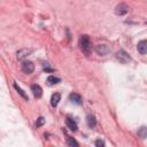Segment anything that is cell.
Instances as JSON below:
<instances>
[{
	"label": "cell",
	"mask_w": 147,
	"mask_h": 147,
	"mask_svg": "<svg viewBox=\"0 0 147 147\" xmlns=\"http://www.w3.org/2000/svg\"><path fill=\"white\" fill-rule=\"evenodd\" d=\"M65 123H67V126L71 130V131H77L78 130V126H77V123L72 119V118H70V117H68L67 118V121H65Z\"/></svg>",
	"instance_id": "obj_10"
},
{
	"label": "cell",
	"mask_w": 147,
	"mask_h": 147,
	"mask_svg": "<svg viewBox=\"0 0 147 147\" xmlns=\"http://www.w3.org/2000/svg\"><path fill=\"white\" fill-rule=\"evenodd\" d=\"M127 11H129V6L126 3H123L122 2V3H119V5H117L115 7V14L116 15L122 16V15H125Z\"/></svg>",
	"instance_id": "obj_5"
},
{
	"label": "cell",
	"mask_w": 147,
	"mask_h": 147,
	"mask_svg": "<svg viewBox=\"0 0 147 147\" xmlns=\"http://www.w3.org/2000/svg\"><path fill=\"white\" fill-rule=\"evenodd\" d=\"M14 88H15V90L18 92V94H20V95H21V96H22L24 100H26V101L29 100V96L25 94V92H24V91H23V90H22V88H21V87H20V86L16 84V83H14Z\"/></svg>",
	"instance_id": "obj_12"
},
{
	"label": "cell",
	"mask_w": 147,
	"mask_h": 147,
	"mask_svg": "<svg viewBox=\"0 0 147 147\" xmlns=\"http://www.w3.org/2000/svg\"><path fill=\"white\" fill-rule=\"evenodd\" d=\"M79 46H80V49L85 53V54H90L91 52V41H90V37L86 36V34H83L79 39Z\"/></svg>",
	"instance_id": "obj_1"
},
{
	"label": "cell",
	"mask_w": 147,
	"mask_h": 147,
	"mask_svg": "<svg viewBox=\"0 0 147 147\" xmlns=\"http://www.w3.org/2000/svg\"><path fill=\"white\" fill-rule=\"evenodd\" d=\"M60 78L59 77H55V76H49L48 78H47V84L48 85H55V84H59L60 83Z\"/></svg>",
	"instance_id": "obj_14"
},
{
	"label": "cell",
	"mask_w": 147,
	"mask_h": 147,
	"mask_svg": "<svg viewBox=\"0 0 147 147\" xmlns=\"http://www.w3.org/2000/svg\"><path fill=\"white\" fill-rule=\"evenodd\" d=\"M116 59L119 60V62H122V63H129L131 61V56L124 49H119L116 53Z\"/></svg>",
	"instance_id": "obj_2"
},
{
	"label": "cell",
	"mask_w": 147,
	"mask_h": 147,
	"mask_svg": "<svg viewBox=\"0 0 147 147\" xmlns=\"http://www.w3.org/2000/svg\"><path fill=\"white\" fill-rule=\"evenodd\" d=\"M21 69H22V71H23L24 74L30 75V74H32L33 70H34V64H33L31 61H23L22 64H21Z\"/></svg>",
	"instance_id": "obj_3"
},
{
	"label": "cell",
	"mask_w": 147,
	"mask_h": 147,
	"mask_svg": "<svg viewBox=\"0 0 147 147\" xmlns=\"http://www.w3.org/2000/svg\"><path fill=\"white\" fill-rule=\"evenodd\" d=\"M31 91H32L34 98H37V99L41 98V95H42V88H41L38 84H33V85L31 86Z\"/></svg>",
	"instance_id": "obj_6"
},
{
	"label": "cell",
	"mask_w": 147,
	"mask_h": 147,
	"mask_svg": "<svg viewBox=\"0 0 147 147\" xmlns=\"http://www.w3.org/2000/svg\"><path fill=\"white\" fill-rule=\"evenodd\" d=\"M60 100H61V94H60V93H54V94L52 95V98H51V105H52V107L55 108V107L59 105Z\"/></svg>",
	"instance_id": "obj_9"
},
{
	"label": "cell",
	"mask_w": 147,
	"mask_h": 147,
	"mask_svg": "<svg viewBox=\"0 0 147 147\" xmlns=\"http://www.w3.org/2000/svg\"><path fill=\"white\" fill-rule=\"evenodd\" d=\"M67 145H68V146H71V147H78V142H77L74 138H71V137L68 138V140H67Z\"/></svg>",
	"instance_id": "obj_16"
},
{
	"label": "cell",
	"mask_w": 147,
	"mask_h": 147,
	"mask_svg": "<svg viewBox=\"0 0 147 147\" xmlns=\"http://www.w3.org/2000/svg\"><path fill=\"white\" fill-rule=\"evenodd\" d=\"M45 124V118L44 117H39L38 119H37V122H36V127H40V126H42Z\"/></svg>",
	"instance_id": "obj_17"
},
{
	"label": "cell",
	"mask_w": 147,
	"mask_h": 147,
	"mask_svg": "<svg viewBox=\"0 0 147 147\" xmlns=\"http://www.w3.org/2000/svg\"><path fill=\"white\" fill-rule=\"evenodd\" d=\"M30 53H31L30 49H21V51L17 52V59H18V60H23V59L26 57Z\"/></svg>",
	"instance_id": "obj_11"
},
{
	"label": "cell",
	"mask_w": 147,
	"mask_h": 147,
	"mask_svg": "<svg viewBox=\"0 0 147 147\" xmlns=\"http://www.w3.org/2000/svg\"><path fill=\"white\" fill-rule=\"evenodd\" d=\"M137 49L140 54H147V40H140L137 45Z\"/></svg>",
	"instance_id": "obj_8"
},
{
	"label": "cell",
	"mask_w": 147,
	"mask_h": 147,
	"mask_svg": "<svg viewBox=\"0 0 147 147\" xmlns=\"http://www.w3.org/2000/svg\"><path fill=\"white\" fill-rule=\"evenodd\" d=\"M95 146H96V147H103V146H105V141H102L101 139H98V140L95 141Z\"/></svg>",
	"instance_id": "obj_18"
},
{
	"label": "cell",
	"mask_w": 147,
	"mask_h": 147,
	"mask_svg": "<svg viewBox=\"0 0 147 147\" xmlns=\"http://www.w3.org/2000/svg\"><path fill=\"white\" fill-rule=\"evenodd\" d=\"M95 52H96V54H99L101 56H105L110 52V48L107 44H99V45L95 46Z\"/></svg>",
	"instance_id": "obj_4"
},
{
	"label": "cell",
	"mask_w": 147,
	"mask_h": 147,
	"mask_svg": "<svg viewBox=\"0 0 147 147\" xmlns=\"http://www.w3.org/2000/svg\"><path fill=\"white\" fill-rule=\"evenodd\" d=\"M69 99H70V101H71L72 103H75V105L80 106V105L83 103V99H82V96H80L79 94H77V93H71V94L69 95Z\"/></svg>",
	"instance_id": "obj_7"
},
{
	"label": "cell",
	"mask_w": 147,
	"mask_h": 147,
	"mask_svg": "<svg viewBox=\"0 0 147 147\" xmlns=\"http://www.w3.org/2000/svg\"><path fill=\"white\" fill-rule=\"evenodd\" d=\"M138 137H140L141 139L147 138V126H141L138 130Z\"/></svg>",
	"instance_id": "obj_15"
},
{
	"label": "cell",
	"mask_w": 147,
	"mask_h": 147,
	"mask_svg": "<svg viewBox=\"0 0 147 147\" xmlns=\"http://www.w3.org/2000/svg\"><path fill=\"white\" fill-rule=\"evenodd\" d=\"M86 122H87L88 127H91V129H93V127L95 126V124H96V122H95V117H94L93 115H88V116L86 117Z\"/></svg>",
	"instance_id": "obj_13"
}]
</instances>
